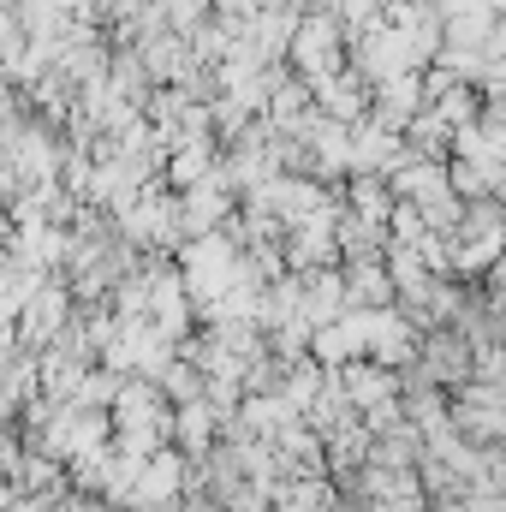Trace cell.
Wrapping results in <instances>:
<instances>
[{"mask_svg":"<svg viewBox=\"0 0 506 512\" xmlns=\"http://www.w3.org/2000/svg\"><path fill=\"white\" fill-rule=\"evenodd\" d=\"M417 114H423V84H417V72L387 78V84H381V120H387V126H411Z\"/></svg>","mask_w":506,"mask_h":512,"instance_id":"6da1fadb","label":"cell"}]
</instances>
